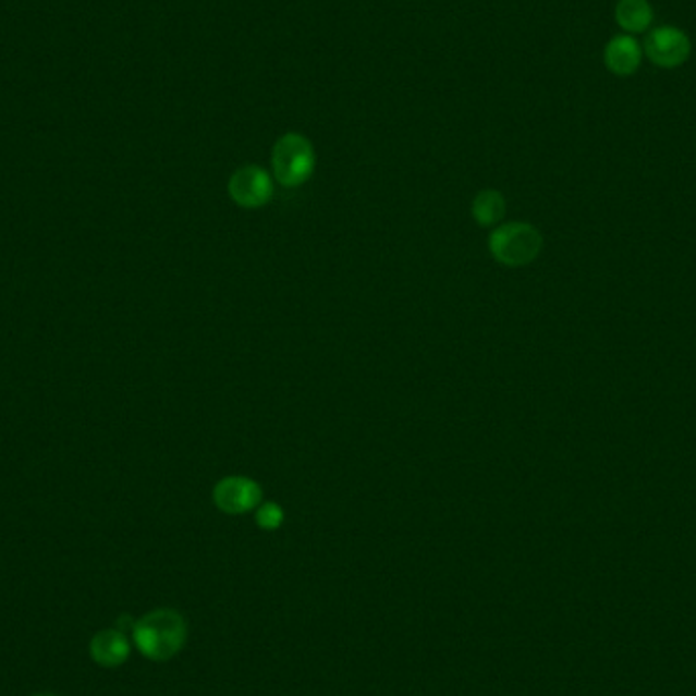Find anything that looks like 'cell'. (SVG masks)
<instances>
[{"instance_id":"obj_1","label":"cell","mask_w":696,"mask_h":696,"mask_svg":"<svg viewBox=\"0 0 696 696\" xmlns=\"http://www.w3.org/2000/svg\"><path fill=\"white\" fill-rule=\"evenodd\" d=\"M137 650L154 662H168L186 646L187 623L175 609H155L133 625Z\"/></svg>"},{"instance_id":"obj_2","label":"cell","mask_w":696,"mask_h":696,"mask_svg":"<svg viewBox=\"0 0 696 696\" xmlns=\"http://www.w3.org/2000/svg\"><path fill=\"white\" fill-rule=\"evenodd\" d=\"M544 247L541 232L529 222H508L497 227L489 236L493 259L505 267H526L540 257Z\"/></svg>"},{"instance_id":"obj_3","label":"cell","mask_w":696,"mask_h":696,"mask_svg":"<svg viewBox=\"0 0 696 696\" xmlns=\"http://www.w3.org/2000/svg\"><path fill=\"white\" fill-rule=\"evenodd\" d=\"M271 168L281 186H304L316 170L314 145L300 133H285L273 145Z\"/></svg>"},{"instance_id":"obj_4","label":"cell","mask_w":696,"mask_h":696,"mask_svg":"<svg viewBox=\"0 0 696 696\" xmlns=\"http://www.w3.org/2000/svg\"><path fill=\"white\" fill-rule=\"evenodd\" d=\"M642 47H644V56L656 68H662V70L681 68L688 62L693 53L691 37L676 25L654 27Z\"/></svg>"},{"instance_id":"obj_5","label":"cell","mask_w":696,"mask_h":696,"mask_svg":"<svg viewBox=\"0 0 696 696\" xmlns=\"http://www.w3.org/2000/svg\"><path fill=\"white\" fill-rule=\"evenodd\" d=\"M273 180L261 166H243L229 180L231 200L247 210L269 204L273 198Z\"/></svg>"},{"instance_id":"obj_6","label":"cell","mask_w":696,"mask_h":696,"mask_svg":"<svg viewBox=\"0 0 696 696\" xmlns=\"http://www.w3.org/2000/svg\"><path fill=\"white\" fill-rule=\"evenodd\" d=\"M215 505L227 515H243L248 511L257 510L264 501V489L257 480L248 477H224L218 480L212 491Z\"/></svg>"},{"instance_id":"obj_7","label":"cell","mask_w":696,"mask_h":696,"mask_svg":"<svg viewBox=\"0 0 696 696\" xmlns=\"http://www.w3.org/2000/svg\"><path fill=\"white\" fill-rule=\"evenodd\" d=\"M644 60V47L634 35L621 33L611 37L603 49L605 68L618 77L634 76Z\"/></svg>"},{"instance_id":"obj_8","label":"cell","mask_w":696,"mask_h":696,"mask_svg":"<svg viewBox=\"0 0 696 696\" xmlns=\"http://www.w3.org/2000/svg\"><path fill=\"white\" fill-rule=\"evenodd\" d=\"M131 656V644L121 630H102L90 639V658L102 668H119Z\"/></svg>"},{"instance_id":"obj_9","label":"cell","mask_w":696,"mask_h":696,"mask_svg":"<svg viewBox=\"0 0 696 696\" xmlns=\"http://www.w3.org/2000/svg\"><path fill=\"white\" fill-rule=\"evenodd\" d=\"M615 23L627 35L648 32L654 23V7L650 0H618Z\"/></svg>"},{"instance_id":"obj_10","label":"cell","mask_w":696,"mask_h":696,"mask_svg":"<svg viewBox=\"0 0 696 696\" xmlns=\"http://www.w3.org/2000/svg\"><path fill=\"white\" fill-rule=\"evenodd\" d=\"M505 198L497 190H483L473 200V218L480 227H496L505 217Z\"/></svg>"},{"instance_id":"obj_11","label":"cell","mask_w":696,"mask_h":696,"mask_svg":"<svg viewBox=\"0 0 696 696\" xmlns=\"http://www.w3.org/2000/svg\"><path fill=\"white\" fill-rule=\"evenodd\" d=\"M283 520H285V513L281 510V505L273 503V501L261 503V505L257 508V513H255L257 526L261 527V529H267V532L278 529V527L283 524Z\"/></svg>"},{"instance_id":"obj_12","label":"cell","mask_w":696,"mask_h":696,"mask_svg":"<svg viewBox=\"0 0 696 696\" xmlns=\"http://www.w3.org/2000/svg\"><path fill=\"white\" fill-rule=\"evenodd\" d=\"M35 696H58V695H49V693H44V695H35Z\"/></svg>"}]
</instances>
